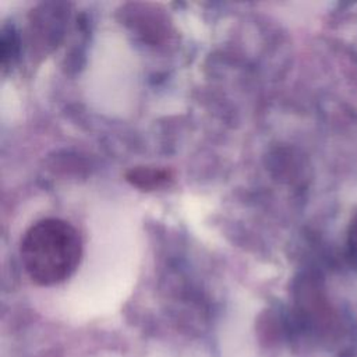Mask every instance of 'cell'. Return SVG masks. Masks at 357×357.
<instances>
[{
  "label": "cell",
  "instance_id": "obj_1",
  "mask_svg": "<svg viewBox=\"0 0 357 357\" xmlns=\"http://www.w3.org/2000/svg\"><path fill=\"white\" fill-rule=\"evenodd\" d=\"M20 257L32 282L40 286L59 284L79 265L82 240L68 222L59 218L40 219L24 233Z\"/></svg>",
  "mask_w": 357,
  "mask_h": 357
},
{
  "label": "cell",
  "instance_id": "obj_2",
  "mask_svg": "<svg viewBox=\"0 0 357 357\" xmlns=\"http://www.w3.org/2000/svg\"><path fill=\"white\" fill-rule=\"evenodd\" d=\"M170 178V173L162 169L153 167H137L128 172L127 180L138 188L153 190L166 184Z\"/></svg>",
  "mask_w": 357,
  "mask_h": 357
}]
</instances>
